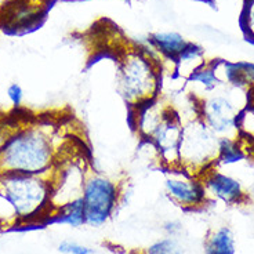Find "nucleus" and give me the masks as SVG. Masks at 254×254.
Returning <instances> with one entry per match:
<instances>
[{"mask_svg":"<svg viewBox=\"0 0 254 254\" xmlns=\"http://www.w3.org/2000/svg\"><path fill=\"white\" fill-rule=\"evenodd\" d=\"M65 153L57 127L29 123L3 135L0 173L49 176Z\"/></svg>","mask_w":254,"mask_h":254,"instance_id":"obj_1","label":"nucleus"},{"mask_svg":"<svg viewBox=\"0 0 254 254\" xmlns=\"http://www.w3.org/2000/svg\"><path fill=\"white\" fill-rule=\"evenodd\" d=\"M53 213L51 174L0 173V228L49 222Z\"/></svg>","mask_w":254,"mask_h":254,"instance_id":"obj_2","label":"nucleus"},{"mask_svg":"<svg viewBox=\"0 0 254 254\" xmlns=\"http://www.w3.org/2000/svg\"><path fill=\"white\" fill-rule=\"evenodd\" d=\"M163 60L148 42L122 51L118 60V91L128 109L160 97Z\"/></svg>","mask_w":254,"mask_h":254,"instance_id":"obj_3","label":"nucleus"},{"mask_svg":"<svg viewBox=\"0 0 254 254\" xmlns=\"http://www.w3.org/2000/svg\"><path fill=\"white\" fill-rule=\"evenodd\" d=\"M180 118L183 121L180 167L200 177L218 163L221 138L199 118L197 108L188 116L180 115Z\"/></svg>","mask_w":254,"mask_h":254,"instance_id":"obj_4","label":"nucleus"},{"mask_svg":"<svg viewBox=\"0 0 254 254\" xmlns=\"http://www.w3.org/2000/svg\"><path fill=\"white\" fill-rule=\"evenodd\" d=\"M249 89L220 86L202 100L196 101L197 115L220 138L239 140L238 119L248 105Z\"/></svg>","mask_w":254,"mask_h":254,"instance_id":"obj_5","label":"nucleus"},{"mask_svg":"<svg viewBox=\"0 0 254 254\" xmlns=\"http://www.w3.org/2000/svg\"><path fill=\"white\" fill-rule=\"evenodd\" d=\"M122 187L114 178L90 170L82 192L86 225L100 228L114 217L121 202Z\"/></svg>","mask_w":254,"mask_h":254,"instance_id":"obj_6","label":"nucleus"},{"mask_svg":"<svg viewBox=\"0 0 254 254\" xmlns=\"http://www.w3.org/2000/svg\"><path fill=\"white\" fill-rule=\"evenodd\" d=\"M166 196L184 210L202 209L210 202L202 178L181 167L166 170Z\"/></svg>","mask_w":254,"mask_h":254,"instance_id":"obj_7","label":"nucleus"},{"mask_svg":"<svg viewBox=\"0 0 254 254\" xmlns=\"http://www.w3.org/2000/svg\"><path fill=\"white\" fill-rule=\"evenodd\" d=\"M183 135V121L173 107L152 134L149 144L158 153L160 165L169 169L180 167V144Z\"/></svg>","mask_w":254,"mask_h":254,"instance_id":"obj_8","label":"nucleus"},{"mask_svg":"<svg viewBox=\"0 0 254 254\" xmlns=\"http://www.w3.org/2000/svg\"><path fill=\"white\" fill-rule=\"evenodd\" d=\"M49 10V0H6L0 6V22L4 31L26 32L40 25Z\"/></svg>","mask_w":254,"mask_h":254,"instance_id":"obj_9","label":"nucleus"},{"mask_svg":"<svg viewBox=\"0 0 254 254\" xmlns=\"http://www.w3.org/2000/svg\"><path fill=\"white\" fill-rule=\"evenodd\" d=\"M200 178L209 200H217L232 206L243 203L248 199L241 181L229 174L220 172L217 166L202 174Z\"/></svg>","mask_w":254,"mask_h":254,"instance_id":"obj_10","label":"nucleus"},{"mask_svg":"<svg viewBox=\"0 0 254 254\" xmlns=\"http://www.w3.org/2000/svg\"><path fill=\"white\" fill-rule=\"evenodd\" d=\"M172 108V104H169L165 98L158 97L153 101L145 102L137 108L130 109L131 128L141 140L149 142L156 127L165 119V116Z\"/></svg>","mask_w":254,"mask_h":254,"instance_id":"obj_11","label":"nucleus"},{"mask_svg":"<svg viewBox=\"0 0 254 254\" xmlns=\"http://www.w3.org/2000/svg\"><path fill=\"white\" fill-rule=\"evenodd\" d=\"M222 86L250 89L254 84V64L248 61L231 63L227 60H210Z\"/></svg>","mask_w":254,"mask_h":254,"instance_id":"obj_12","label":"nucleus"},{"mask_svg":"<svg viewBox=\"0 0 254 254\" xmlns=\"http://www.w3.org/2000/svg\"><path fill=\"white\" fill-rule=\"evenodd\" d=\"M146 42L152 46L153 50L158 53L162 60L172 61V64L190 43L181 33L174 31L153 32L146 39Z\"/></svg>","mask_w":254,"mask_h":254,"instance_id":"obj_13","label":"nucleus"},{"mask_svg":"<svg viewBox=\"0 0 254 254\" xmlns=\"http://www.w3.org/2000/svg\"><path fill=\"white\" fill-rule=\"evenodd\" d=\"M187 87L190 90L188 94L190 98H193L195 101L202 100L210 93H213L220 86H222L220 79L217 77L216 72L213 69V65L210 63V60L204 64L200 69H197L193 75H190L187 80Z\"/></svg>","mask_w":254,"mask_h":254,"instance_id":"obj_14","label":"nucleus"},{"mask_svg":"<svg viewBox=\"0 0 254 254\" xmlns=\"http://www.w3.org/2000/svg\"><path fill=\"white\" fill-rule=\"evenodd\" d=\"M207 61L209 60L206 58L203 49L195 43H190L188 47L173 61V75L187 80Z\"/></svg>","mask_w":254,"mask_h":254,"instance_id":"obj_15","label":"nucleus"},{"mask_svg":"<svg viewBox=\"0 0 254 254\" xmlns=\"http://www.w3.org/2000/svg\"><path fill=\"white\" fill-rule=\"evenodd\" d=\"M203 254H236L234 232L228 227H218L210 231L203 246Z\"/></svg>","mask_w":254,"mask_h":254,"instance_id":"obj_16","label":"nucleus"},{"mask_svg":"<svg viewBox=\"0 0 254 254\" xmlns=\"http://www.w3.org/2000/svg\"><path fill=\"white\" fill-rule=\"evenodd\" d=\"M49 222H57V224L72 227V228H79L82 225H86L82 196L57 207L54 210L53 216L50 217Z\"/></svg>","mask_w":254,"mask_h":254,"instance_id":"obj_17","label":"nucleus"},{"mask_svg":"<svg viewBox=\"0 0 254 254\" xmlns=\"http://www.w3.org/2000/svg\"><path fill=\"white\" fill-rule=\"evenodd\" d=\"M243 159H245V151H243L241 141L234 140V138L220 140V155H218L220 165H234Z\"/></svg>","mask_w":254,"mask_h":254,"instance_id":"obj_18","label":"nucleus"},{"mask_svg":"<svg viewBox=\"0 0 254 254\" xmlns=\"http://www.w3.org/2000/svg\"><path fill=\"white\" fill-rule=\"evenodd\" d=\"M239 141L248 140L254 144V101L249 97L248 105L242 109L238 119Z\"/></svg>","mask_w":254,"mask_h":254,"instance_id":"obj_19","label":"nucleus"},{"mask_svg":"<svg viewBox=\"0 0 254 254\" xmlns=\"http://www.w3.org/2000/svg\"><path fill=\"white\" fill-rule=\"evenodd\" d=\"M145 254H187V249L178 236H166L149 245Z\"/></svg>","mask_w":254,"mask_h":254,"instance_id":"obj_20","label":"nucleus"},{"mask_svg":"<svg viewBox=\"0 0 254 254\" xmlns=\"http://www.w3.org/2000/svg\"><path fill=\"white\" fill-rule=\"evenodd\" d=\"M241 26L245 38L254 42V0H245L241 14Z\"/></svg>","mask_w":254,"mask_h":254,"instance_id":"obj_21","label":"nucleus"},{"mask_svg":"<svg viewBox=\"0 0 254 254\" xmlns=\"http://www.w3.org/2000/svg\"><path fill=\"white\" fill-rule=\"evenodd\" d=\"M58 252L63 254H94V250L77 242L63 241L58 245Z\"/></svg>","mask_w":254,"mask_h":254,"instance_id":"obj_22","label":"nucleus"},{"mask_svg":"<svg viewBox=\"0 0 254 254\" xmlns=\"http://www.w3.org/2000/svg\"><path fill=\"white\" fill-rule=\"evenodd\" d=\"M7 98L13 104L14 107H21L22 100H24V90L19 86L18 83H11L7 87Z\"/></svg>","mask_w":254,"mask_h":254,"instance_id":"obj_23","label":"nucleus"},{"mask_svg":"<svg viewBox=\"0 0 254 254\" xmlns=\"http://www.w3.org/2000/svg\"><path fill=\"white\" fill-rule=\"evenodd\" d=\"M163 229L166 231L167 236H180L183 231V225L178 221H167L163 225Z\"/></svg>","mask_w":254,"mask_h":254,"instance_id":"obj_24","label":"nucleus"},{"mask_svg":"<svg viewBox=\"0 0 254 254\" xmlns=\"http://www.w3.org/2000/svg\"><path fill=\"white\" fill-rule=\"evenodd\" d=\"M195 1H209V0H195Z\"/></svg>","mask_w":254,"mask_h":254,"instance_id":"obj_25","label":"nucleus"}]
</instances>
